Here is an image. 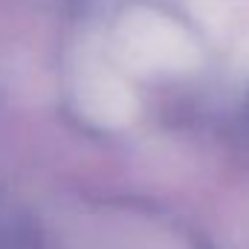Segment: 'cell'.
Here are the masks:
<instances>
[{
	"label": "cell",
	"mask_w": 249,
	"mask_h": 249,
	"mask_svg": "<svg viewBox=\"0 0 249 249\" xmlns=\"http://www.w3.org/2000/svg\"><path fill=\"white\" fill-rule=\"evenodd\" d=\"M241 133L249 142V90L244 93V102H241Z\"/></svg>",
	"instance_id": "cell-1"
}]
</instances>
